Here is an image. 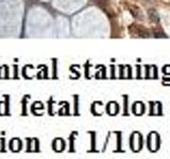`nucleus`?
<instances>
[{
    "mask_svg": "<svg viewBox=\"0 0 170 159\" xmlns=\"http://www.w3.org/2000/svg\"><path fill=\"white\" fill-rule=\"evenodd\" d=\"M148 16H149V19L154 23H159V16L157 14V12L154 10V8H149L148 10Z\"/></svg>",
    "mask_w": 170,
    "mask_h": 159,
    "instance_id": "obj_3",
    "label": "nucleus"
},
{
    "mask_svg": "<svg viewBox=\"0 0 170 159\" xmlns=\"http://www.w3.org/2000/svg\"><path fill=\"white\" fill-rule=\"evenodd\" d=\"M144 1H146V2H152L153 0H144Z\"/></svg>",
    "mask_w": 170,
    "mask_h": 159,
    "instance_id": "obj_5",
    "label": "nucleus"
},
{
    "mask_svg": "<svg viewBox=\"0 0 170 159\" xmlns=\"http://www.w3.org/2000/svg\"><path fill=\"white\" fill-rule=\"evenodd\" d=\"M152 33H153L154 37H156V38H166L167 37V35L165 34L164 31L159 28H154L152 30Z\"/></svg>",
    "mask_w": 170,
    "mask_h": 159,
    "instance_id": "obj_4",
    "label": "nucleus"
},
{
    "mask_svg": "<svg viewBox=\"0 0 170 159\" xmlns=\"http://www.w3.org/2000/svg\"><path fill=\"white\" fill-rule=\"evenodd\" d=\"M129 34L133 37H142V38H148L150 37V31L146 29L144 25H137V23H132L129 25Z\"/></svg>",
    "mask_w": 170,
    "mask_h": 159,
    "instance_id": "obj_1",
    "label": "nucleus"
},
{
    "mask_svg": "<svg viewBox=\"0 0 170 159\" xmlns=\"http://www.w3.org/2000/svg\"><path fill=\"white\" fill-rule=\"evenodd\" d=\"M128 8L130 13L132 14V16L137 18V19H140V18H144V15H142L140 8H138L137 6H134V4H128Z\"/></svg>",
    "mask_w": 170,
    "mask_h": 159,
    "instance_id": "obj_2",
    "label": "nucleus"
}]
</instances>
